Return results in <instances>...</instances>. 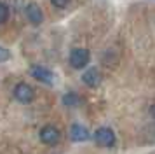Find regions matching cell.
Returning a JSON list of instances; mask_svg holds the SVG:
<instances>
[{"mask_svg": "<svg viewBox=\"0 0 155 154\" xmlns=\"http://www.w3.org/2000/svg\"><path fill=\"white\" fill-rule=\"evenodd\" d=\"M26 18H28V21L31 23V25H40L44 21V12L42 9L38 7V4H35V2H30L28 5H26Z\"/></svg>", "mask_w": 155, "mask_h": 154, "instance_id": "8992f818", "label": "cell"}, {"mask_svg": "<svg viewBox=\"0 0 155 154\" xmlns=\"http://www.w3.org/2000/svg\"><path fill=\"white\" fill-rule=\"evenodd\" d=\"M14 98L19 103H25V105L31 103L33 98H35V91H33V88L30 84L19 82V84H16V88H14Z\"/></svg>", "mask_w": 155, "mask_h": 154, "instance_id": "6da1fadb", "label": "cell"}, {"mask_svg": "<svg viewBox=\"0 0 155 154\" xmlns=\"http://www.w3.org/2000/svg\"><path fill=\"white\" fill-rule=\"evenodd\" d=\"M89 60H91V53L87 51V49H73L70 53V65L73 67V68H84V67H87V63H89Z\"/></svg>", "mask_w": 155, "mask_h": 154, "instance_id": "7a4b0ae2", "label": "cell"}, {"mask_svg": "<svg viewBox=\"0 0 155 154\" xmlns=\"http://www.w3.org/2000/svg\"><path fill=\"white\" fill-rule=\"evenodd\" d=\"M94 140H96V144L101 147H110L115 144V133L110 130V128H106V126H103V128H99L98 131L94 133Z\"/></svg>", "mask_w": 155, "mask_h": 154, "instance_id": "277c9868", "label": "cell"}, {"mask_svg": "<svg viewBox=\"0 0 155 154\" xmlns=\"http://www.w3.org/2000/svg\"><path fill=\"white\" fill-rule=\"evenodd\" d=\"M89 131H87V128L82 124H71L70 126V138L73 142H85V140H89Z\"/></svg>", "mask_w": 155, "mask_h": 154, "instance_id": "ba28073f", "label": "cell"}, {"mask_svg": "<svg viewBox=\"0 0 155 154\" xmlns=\"http://www.w3.org/2000/svg\"><path fill=\"white\" fill-rule=\"evenodd\" d=\"M9 58H11V53H9L7 49L0 47V63H2V61H7Z\"/></svg>", "mask_w": 155, "mask_h": 154, "instance_id": "7c38bea8", "label": "cell"}, {"mask_svg": "<svg viewBox=\"0 0 155 154\" xmlns=\"http://www.w3.org/2000/svg\"><path fill=\"white\" fill-rule=\"evenodd\" d=\"M82 81L89 88H98L99 82H101V74H99V70L96 67H91L82 74Z\"/></svg>", "mask_w": 155, "mask_h": 154, "instance_id": "52a82bcc", "label": "cell"}, {"mask_svg": "<svg viewBox=\"0 0 155 154\" xmlns=\"http://www.w3.org/2000/svg\"><path fill=\"white\" fill-rule=\"evenodd\" d=\"M152 116H153V119H155V107H152Z\"/></svg>", "mask_w": 155, "mask_h": 154, "instance_id": "4fadbf2b", "label": "cell"}, {"mask_svg": "<svg viewBox=\"0 0 155 154\" xmlns=\"http://www.w3.org/2000/svg\"><path fill=\"white\" fill-rule=\"evenodd\" d=\"M59 130H58L56 126H44L42 130H40V140H42L45 145H56L58 142H59Z\"/></svg>", "mask_w": 155, "mask_h": 154, "instance_id": "5b68a950", "label": "cell"}, {"mask_svg": "<svg viewBox=\"0 0 155 154\" xmlns=\"http://www.w3.org/2000/svg\"><path fill=\"white\" fill-rule=\"evenodd\" d=\"M30 75L33 77L35 81L42 82V84H52L54 82V74H52L47 67H42V65H31V67H30Z\"/></svg>", "mask_w": 155, "mask_h": 154, "instance_id": "3957f363", "label": "cell"}, {"mask_svg": "<svg viewBox=\"0 0 155 154\" xmlns=\"http://www.w3.org/2000/svg\"><path fill=\"white\" fill-rule=\"evenodd\" d=\"M7 18H9V7H7V4L0 2V23H5Z\"/></svg>", "mask_w": 155, "mask_h": 154, "instance_id": "30bf717a", "label": "cell"}, {"mask_svg": "<svg viewBox=\"0 0 155 154\" xmlns=\"http://www.w3.org/2000/svg\"><path fill=\"white\" fill-rule=\"evenodd\" d=\"M80 102H82V98L78 96L77 93H66L63 96V103L66 105V107H78L80 105Z\"/></svg>", "mask_w": 155, "mask_h": 154, "instance_id": "9c48e42d", "label": "cell"}, {"mask_svg": "<svg viewBox=\"0 0 155 154\" xmlns=\"http://www.w3.org/2000/svg\"><path fill=\"white\" fill-rule=\"evenodd\" d=\"M51 4L54 7H58V9H64V7L70 4V0H51Z\"/></svg>", "mask_w": 155, "mask_h": 154, "instance_id": "8fae6325", "label": "cell"}]
</instances>
